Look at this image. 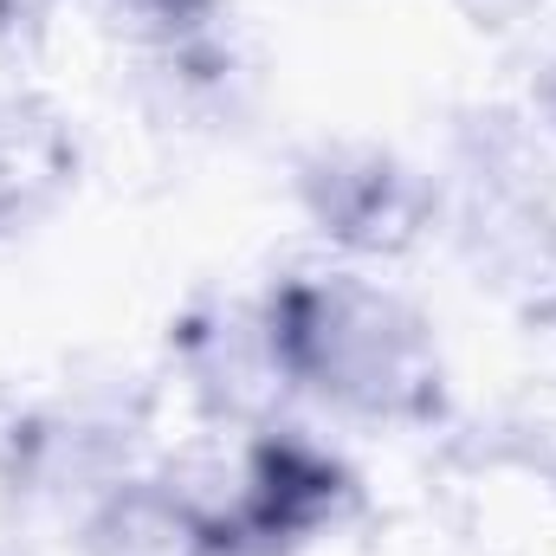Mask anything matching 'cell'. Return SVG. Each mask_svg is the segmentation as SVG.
Returning <instances> with one entry per match:
<instances>
[{
    "mask_svg": "<svg viewBox=\"0 0 556 556\" xmlns=\"http://www.w3.org/2000/svg\"><path fill=\"white\" fill-rule=\"evenodd\" d=\"M459 253L479 298H492L511 324H556V194L525 188H459L440 181V227Z\"/></svg>",
    "mask_w": 556,
    "mask_h": 556,
    "instance_id": "5b68a950",
    "label": "cell"
},
{
    "mask_svg": "<svg viewBox=\"0 0 556 556\" xmlns=\"http://www.w3.org/2000/svg\"><path fill=\"white\" fill-rule=\"evenodd\" d=\"M13 420V395H7V382H0V427Z\"/></svg>",
    "mask_w": 556,
    "mask_h": 556,
    "instance_id": "ba28073f",
    "label": "cell"
},
{
    "mask_svg": "<svg viewBox=\"0 0 556 556\" xmlns=\"http://www.w3.org/2000/svg\"><path fill=\"white\" fill-rule=\"evenodd\" d=\"M291 395L376 427H433L446 369L433 324L376 266L317 260L260 291Z\"/></svg>",
    "mask_w": 556,
    "mask_h": 556,
    "instance_id": "6da1fadb",
    "label": "cell"
},
{
    "mask_svg": "<svg viewBox=\"0 0 556 556\" xmlns=\"http://www.w3.org/2000/svg\"><path fill=\"white\" fill-rule=\"evenodd\" d=\"M188 427H227V433H253L285 420L291 376L278 363L273 324L260 298H233V291H201L175 324H168V376H162Z\"/></svg>",
    "mask_w": 556,
    "mask_h": 556,
    "instance_id": "3957f363",
    "label": "cell"
},
{
    "mask_svg": "<svg viewBox=\"0 0 556 556\" xmlns=\"http://www.w3.org/2000/svg\"><path fill=\"white\" fill-rule=\"evenodd\" d=\"M0 556H20V544H13V551H0Z\"/></svg>",
    "mask_w": 556,
    "mask_h": 556,
    "instance_id": "9c48e42d",
    "label": "cell"
},
{
    "mask_svg": "<svg viewBox=\"0 0 556 556\" xmlns=\"http://www.w3.org/2000/svg\"><path fill=\"white\" fill-rule=\"evenodd\" d=\"M291 194L330 260L389 266L440 227V181L376 137H317L291 162Z\"/></svg>",
    "mask_w": 556,
    "mask_h": 556,
    "instance_id": "7a4b0ae2",
    "label": "cell"
},
{
    "mask_svg": "<svg viewBox=\"0 0 556 556\" xmlns=\"http://www.w3.org/2000/svg\"><path fill=\"white\" fill-rule=\"evenodd\" d=\"M356 511V472L330 440L285 415L247 433L240 466V505L220 538V551L240 556H298L311 538H330Z\"/></svg>",
    "mask_w": 556,
    "mask_h": 556,
    "instance_id": "277c9868",
    "label": "cell"
},
{
    "mask_svg": "<svg viewBox=\"0 0 556 556\" xmlns=\"http://www.w3.org/2000/svg\"><path fill=\"white\" fill-rule=\"evenodd\" d=\"M214 556H240V551H214Z\"/></svg>",
    "mask_w": 556,
    "mask_h": 556,
    "instance_id": "30bf717a",
    "label": "cell"
},
{
    "mask_svg": "<svg viewBox=\"0 0 556 556\" xmlns=\"http://www.w3.org/2000/svg\"><path fill=\"white\" fill-rule=\"evenodd\" d=\"M538 111H544V124H551V137H556V52H551V65H544V85H538Z\"/></svg>",
    "mask_w": 556,
    "mask_h": 556,
    "instance_id": "52a82bcc",
    "label": "cell"
},
{
    "mask_svg": "<svg viewBox=\"0 0 556 556\" xmlns=\"http://www.w3.org/2000/svg\"><path fill=\"white\" fill-rule=\"evenodd\" d=\"M72 538H78V556H214L201 518L162 485L155 466L124 479L111 498H98Z\"/></svg>",
    "mask_w": 556,
    "mask_h": 556,
    "instance_id": "8992f818",
    "label": "cell"
}]
</instances>
